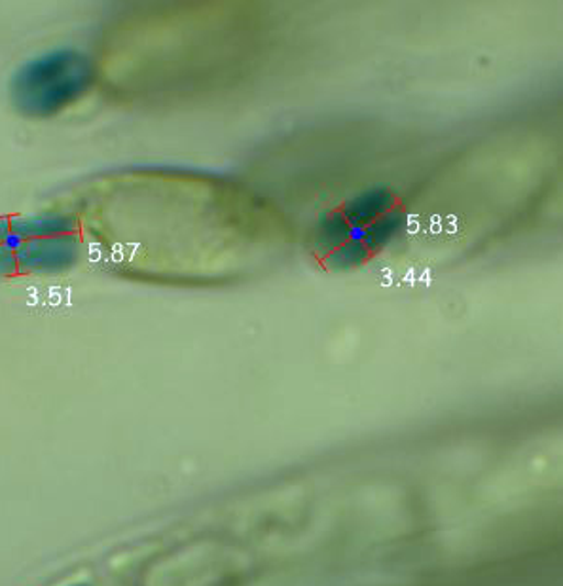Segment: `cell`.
Returning <instances> with one entry per match:
<instances>
[{
    "mask_svg": "<svg viewBox=\"0 0 563 586\" xmlns=\"http://www.w3.org/2000/svg\"><path fill=\"white\" fill-rule=\"evenodd\" d=\"M404 213L387 189H369L328 211L313 232V255L328 270H353L393 241Z\"/></svg>",
    "mask_w": 563,
    "mask_h": 586,
    "instance_id": "1",
    "label": "cell"
},
{
    "mask_svg": "<svg viewBox=\"0 0 563 586\" xmlns=\"http://www.w3.org/2000/svg\"><path fill=\"white\" fill-rule=\"evenodd\" d=\"M95 82L90 57L77 49H57L35 57L10 80V103L25 119H52L75 105Z\"/></svg>",
    "mask_w": 563,
    "mask_h": 586,
    "instance_id": "2",
    "label": "cell"
},
{
    "mask_svg": "<svg viewBox=\"0 0 563 586\" xmlns=\"http://www.w3.org/2000/svg\"><path fill=\"white\" fill-rule=\"evenodd\" d=\"M77 252L75 226L67 218L15 223L14 226L0 224L2 272L59 270L72 264Z\"/></svg>",
    "mask_w": 563,
    "mask_h": 586,
    "instance_id": "3",
    "label": "cell"
},
{
    "mask_svg": "<svg viewBox=\"0 0 563 586\" xmlns=\"http://www.w3.org/2000/svg\"><path fill=\"white\" fill-rule=\"evenodd\" d=\"M72 586H88V585H72Z\"/></svg>",
    "mask_w": 563,
    "mask_h": 586,
    "instance_id": "4",
    "label": "cell"
}]
</instances>
